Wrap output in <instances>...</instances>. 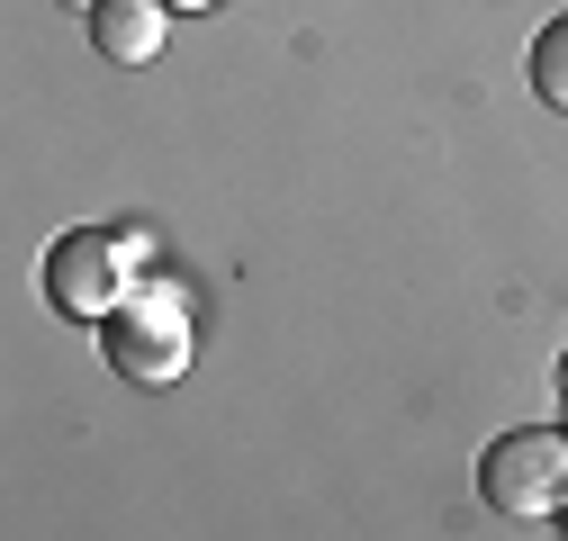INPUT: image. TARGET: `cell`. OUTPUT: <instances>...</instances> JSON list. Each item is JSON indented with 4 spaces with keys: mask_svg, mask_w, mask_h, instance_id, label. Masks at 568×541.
Here are the masks:
<instances>
[{
    "mask_svg": "<svg viewBox=\"0 0 568 541\" xmlns=\"http://www.w3.org/2000/svg\"><path fill=\"white\" fill-rule=\"evenodd\" d=\"M163 37H172V10H163V0H100V10H91V45H100L109 63H154Z\"/></svg>",
    "mask_w": 568,
    "mask_h": 541,
    "instance_id": "obj_4",
    "label": "cell"
},
{
    "mask_svg": "<svg viewBox=\"0 0 568 541\" xmlns=\"http://www.w3.org/2000/svg\"><path fill=\"white\" fill-rule=\"evenodd\" d=\"M100 353H109V370L135 379V388H172V379L190 370V353H199V307H190V289L154 270V280L100 325Z\"/></svg>",
    "mask_w": 568,
    "mask_h": 541,
    "instance_id": "obj_1",
    "label": "cell"
},
{
    "mask_svg": "<svg viewBox=\"0 0 568 541\" xmlns=\"http://www.w3.org/2000/svg\"><path fill=\"white\" fill-rule=\"evenodd\" d=\"M163 10H217V0H163Z\"/></svg>",
    "mask_w": 568,
    "mask_h": 541,
    "instance_id": "obj_6",
    "label": "cell"
},
{
    "mask_svg": "<svg viewBox=\"0 0 568 541\" xmlns=\"http://www.w3.org/2000/svg\"><path fill=\"white\" fill-rule=\"evenodd\" d=\"M478 497L515 523H550L568 514V433L559 425H515L478 451Z\"/></svg>",
    "mask_w": 568,
    "mask_h": 541,
    "instance_id": "obj_3",
    "label": "cell"
},
{
    "mask_svg": "<svg viewBox=\"0 0 568 541\" xmlns=\"http://www.w3.org/2000/svg\"><path fill=\"white\" fill-rule=\"evenodd\" d=\"M532 91H541V109H568V10L532 37Z\"/></svg>",
    "mask_w": 568,
    "mask_h": 541,
    "instance_id": "obj_5",
    "label": "cell"
},
{
    "mask_svg": "<svg viewBox=\"0 0 568 541\" xmlns=\"http://www.w3.org/2000/svg\"><path fill=\"white\" fill-rule=\"evenodd\" d=\"M145 280H154V270H145V244L118 235V226H73V235L45 244V298H54L63 316H82V325H109Z\"/></svg>",
    "mask_w": 568,
    "mask_h": 541,
    "instance_id": "obj_2",
    "label": "cell"
},
{
    "mask_svg": "<svg viewBox=\"0 0 568 541\" xmlns=\"http://www.w3.org/2000/svg\"><path fill=\"white\" fill-rule=\"evenodd\" d=\"M54 10H82V19H91V10H100V0H54Z\"/></svg>",
    "mask_w": 568,
    "mask_h": 541,
    "instance_id": "obj_7",
    "label": "cell"
}]
</instances>
